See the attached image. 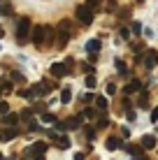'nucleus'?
Instances as JSON below:
<instances>
[{
    "instance_id": "obj_26",
    "label": "nucleus",
    "mask_w": 158,
    "mask_h": 160,
    "mask_svg": "<svg viewBox=\"0 0 158 160\" xmlns=\"http://www.w3.org/2000/svg\"><path fill=\"white\" fill-rule=\"evenodd\" d=\"M81 68H84V72H89V74L93 72V65H89V63H84V65H81Z\"/></svg>"
},
{
    "instance_id": "obj_16",
    "label": "nucleus",
    "mask_w": 158,
    "mask_h": 160,
    "mask_svg": "<svg viewBox=\"0 0 158 160\" xmlns=\"http://www.w3.org/2000/svg\"><path fill=\"white\" fill-rule=\"evenodd\" d=\"M16 121H19V114H5V123H9V125H14Z\"/></svg>"
},
{
    "instance_id": "obj_35",
    "label": "nucleus",
    "mask_w": 158,
    "mask_h": 160,
    "mask_svg": "<svg viewBox=\"0 0 158 160\" xmlns=\"http://www.w3.org/2000/svg\"><path fill=\"white\" fill-rule=\"evenodd\" d=\"M135 2H144V0H135Z\"/></svg>"
},
{
    "instance_id": "obj_6",
    "label": "nucleus",
    "mask_w": 158,
    "mask_h": 160,
    "mask_svg": "<svg viewBox=\"0 0 158 160\" xmlns=\"http://www.w3.org/2000/svg\"><path fill=\"white\" fill-rule=\"evenodd\" d=\"M68 40H70V32L68 30H58V35H56V47H65L68 44Z\"/></svg>"
},
{
    "instance_id": "obj_33",
    "label": "nucleus",
    "mask_w": 158,
    "mask_h": 160,
    "mask_svg": "<svg viewBox=\"0 0 158 160\" xmlns=\"http://www.w3.org/2000/svg\"><path fill=\"white\" fill-rule=\"evenodd\" d=\"M74 160H84V153H77V156H74Z\"/></svg>"
},
{
    "instance_id": "obj_1",
    "label": "nucleus",
    "mask_w": 158,
    "mask_h": 160,
    "mask_svg": "<svg viewBox=\"0 0 158 160\" xmlns=\"http://www.w3.org/2000/svg\"><path fill=\"white\" fill-rule=\"evenodd\" d=\"M30 37L35 47H42V44L54 40V28L51 26H35V28H30Z\"/></svg>"
},
{
    "instance_id": "obj_18",
    "label": "nucleus",
    "mask_w": 158,
    "mask_h": 160,
    "mask_svg": "<svg viewBox=\"0 0 158 160\" xmlns=\"http://www.w3.org/2000/svg\"><path fill=\"white\" fill-rule=\"evenodd\" d=\"M95 102H98V109H100V112H107V100L105 98H95Z\"/></svg>"
},
{
    "instance_id": "obj_17",
    "label": "nucleus",
    "mask_w": 158,
    "mask_h": 160,
    "mask_svg": "<svg viewBox=\"0 0 158 160\" xmlns=\"http://www.w3.org/2000/svg\"><path fill=\"white\" fill-rule=\"evenodd\" d=\"M68 146H70V139H68V137H58V148H61V151H65Z\"/></svg>"
},
{
    "instance_id": "obj_28",
    "label": "nucleus",
    "mask_w": 158,
    "mask_h": 160,
    "mask_svg": "<svg viewBox=\"0 0 158 160\" xmlns=\"http://www.w3.org/2000/svg\"><path fill=\"white\" fill-rule=\"evenodd\" d=\"M84 116H89V118H95V112H93V109H86V112H84Z\"/></svg>"
},
{
    "instance_id": "obj_7",
    "label": "nucleus",
    "mask_w": 158,
    "mask_h": 160,
    "mask_svg": "<svg viewBox=\"0 0 158 160\" xmlns=\"http://www.w3.org/2000/svg\"><path fill=\"white\" fill-rule=\"evenodd\" d=\"M12 14H14V7H12V2L3 0V2H0V16H12Z\"/></svg>"
},
{
    "instance_id": "obj_4",
    "label": "nucleus",
    "mask_w": 158,
    "mask_h": 160,
    "mask_svg": "<svg viewBox=\"0 0 158 160\" xmlns=\"http://www.w3.org/2000/svg\"><path fill=\"white\" fill-rule=\"evenodd\" d=\"M81 121H84V116H72V118H68L65 123H58V130H63V128H68V130H74V128H81Z\"/></svg>"
},
{
    "instance_id": "obj_36",
    "label": "nucleus",
    "mask_w": 158,
    "mask_h": 160,
    "mask_svg": "<svg viewBox=\"0 0 158 160\" xmlns=\"http://www.w3.org/2000/svg\"><path fill=\"white\" fill-rule=\"evenodd\" d=\"M0 160H5V158H3V153H0Z\"/></svg>"
},
{
    "instance_id": "obj_21",
    "label": "nucleus",
    "mask_w": 158,
    "mask_h": 160,
    "mask_svg": "<svg viewBox=\"0 0 158 160\" xmlns=\"http://www.w3.org/2000/svg\"><path fill=\"white\" fill-rule=\"evenodd\" d=\"M42 121H44V123H54L56 116H54V114H42Z\"/></svg>"
},
{
    "instance_id": "obj_31",
    "label": "nucleus",
    "mask_w": 158,
    "mask_h": 160,
    "mask_svg": "<svg viewBox=\"0 0 158 160\" xmlns=\"http://www.w3.org/2000/svg\"><path fill=\"white\" fill-rule=\"evenodd\" d=\"M151 121H158V107L154 109V112H151Z\"/></svg>"
},
{
    "instance_id": "obj_15",
    "label": "nucleus",
    "mask_w": 158,
    "mask_h": 160,
    "mask_svg": "<svg viewBox=\"0 0 158 160\" xmlns=\"http://www.w3.org/2000/svg\"><path fill=\"white\" fill-rule=\"evenodd\" d=\"M140 107H144L146 109V104H149V93H146V91H142V93H140Z\"/></svg>"
},
{
    "instance_id": "obj_23",
    "label": "nucleus",
    "mask_w": 158,
    "mask_h": 160,
    "mask_svg": "<svg viewBox=\"0 0 158 160\" xmlns=\"http://www.w3.org/2000/svg\"><path fill=\"white\" fill-rule=\"evenodd\" d=\"M114 9H116V0H110L107 2V12H114Z\"/></svg>"
},
{
    "instance_id": "obj_13",
    "label": "nucleus",
    "mask_w": 158,
    "mask_h": 160,
    "mask_svg": "<svg viewBox=\"0 0 158 160\" xmlns=\"http://www.w3.org/2000/svg\"><path fill=\"white\" fill-rule=\"evenodd\" d=\"M12 137H16V128H9V130L0 132V142H7V139H12Z\"/></svg>"
},
{
    "instance_id": "obj_12",
    "label": "nucleus",
    "mask_w": 158,
    "mask_h": 160,
    "mask_svg": "<svg viewBox=\"0 0 158 160\" xmlns=\"http://www.w3.org/2000/svg\"><path fill=\"white\" fill-rule=\"evenodd\" d=\"M144 63H146V68H154V65L158 63V53L149 51V53H146V58H144Z\"/></svg>"
},
{
    "instance_id": "obj_20",
    "label": "nucleus",
    "mask_w": 158,
    "mask_h": 160,
    "mask_svg": "<svg viewBox=\"0 0 158 160\" xmlns=\"http://www.w3.org/2000/svg\"><path fill=\"white\" fill-rule=\"evenodd\" d=\"M86 86H89V88H95V77H93V74L86 77Z\"/></svg>"
},
{
    "instance_id": "obj_25",
    "label": "nucleus",
    "mask_w": 158,
    "mask_h": 160,
    "mask_svg": "<svg viewBox=\"0 0 158 160\" xmlns=\"http://www.w3.org/2000/svg\"><path fill=\"white\" fill-rule=\"evenodd\" d=\"M98 128H107V118L100 116V121H98Z\"/></svg>"
},
{
    "instance_id": "obj_22",
    "label": "nucleus",
    "mask_w": 158,
    "mask_h": 160,
    "mask_svg": "<svg viewBox=\"0 0 158 160\" xmlns=\"http://www.w3.org/2000/svg\"><path fill=\"white\" fill-rule=\"evenodd\" d=\"M12 81H21V84H23V74L21 72H12Z\"/></svg>"
},
{
    "instance_id": "obj_30",
    "label": "nucleus",
    "mask_w": 158,
    "mask_h": 160,
    "mask_svg": "<svg viewBox=\"0 0 158 160\" xmlns=\"http://www.w3.org/2000/svg\"><path fill=\"white\" fill-rule=\"evenodd\" d=\"M107 93H110V95H114V93H116V86L110 84V86H107Z\"/></svg>"
},
{
    "instance_id": "obj_8",
    "label": "nucleus",
    "mask_w": 158,
    "mask_h": 160,
    "mask_svg": "<svg viewBox=\"0 0 158 160\" xmlns=\"http://www.w3.org/2000/svg\"><path fill=\"white\" fill-rule=\"evenodd\" d=\"M140 91H142V84H140L137 79H133V81L126 86V93H128V95H133V93H140Z\"/></svg>"
},
{
    "instance_id": "obj_14",
    "label": "nucleus",
    "mask_w": 158,
    "mask_h": 160,
    "mask_svg": "<svg viewBox=\"0 0 158 160\" xmlns=\"http://www.w3.org/2000/svg\"><path fill=\"white\" fill-rule=\"evenodd\" d=\"M70 100H72V91H70V88H63V91H61V102L68 104Z\"/></svg>"
},
{
    "instance_id": "obj_9",
    "label": "nucleus",
    "mask_w": 158,
    "mask_h": 160,
    "mask_svg": "<svg viewBox=\"0 0 158 160\" xmlns=\"http://www.w3.org/2000/svg\"><path fill=\"white\" fill-rule=\"evenodd\" d=\"M98 49H100V40H89L86 42V51L89 53H95L98 56Z\"/></svg>"
},
{
    "instance_id": "obj_10",
    "label": "nucleus",
    "mask_w": 158,
    "mask_h": 160,
    "mask_svg": "<svg viewBox=\"0 0 158 160\" xmlns=\"http://www.w3.org/2000/svg\"><path fill=\"white\" fill-rule=\"evenodd\" d=\"M156 146V137L154 135H144L142 137V148H154Z\"/></svg>"
},
{
    "instance_id": "obj_5",
    "label": "nucleus",
    "mask_w": 158,
    "mask_h": 160,
    "mask_svg": "<svg viewBox=\"0 0 158 160\" xmlns=\"http://www.w3.org/2000/svg\"><path fill=\"white\" fill-rule=\"evenodd\" d=\"M51 74H54V77H58V79H61V77H65V74H70V72H68V68H65L63 63H54V65H51Z\"/></svg>"
},
{
    "instance_id": "obj_32",
    "label": "nucleus",
    "mask_w": 158,
    "mask_h": 160,
    "mask_svg": "<svg viewBox=\"0 0 158 160\" xmlns=\"http://www.w3.org/2000/svg\"><path fill=\"white\" fill-rule=\"evenodd\" d=\"M100 2H102V0H89V7L93 9V5H100Z\"/></svg>"
},
{
    "instance_id": "obj_24",
    "label": "nucleus",
    "mask_w": 158,
    "mask_h": 160,
    "mask_svg": "<svg viewBox=\"0 0 158 160\" xmlns=\"http://www.w3.org/2000/svg\"><path fill=\"white\" fill-rule=\"evenodd\" d=\"M9 112V104L7 102H0V114H7Z\"/></svg>"
},
{
    "instance_id": "obj_34",
    "label": "nucleus",
    "mask_w": 158,
    "mask_h": 160,
    "mask_svg": "<svg viewBox=\"0 0 158 160\" xmlns=\"http://www.w3.org/2000/svg\"><path fill=\"white\" fill-rule=\"evenodd\" d=\"M140 160H149V158H146V156H140Z\"/></svg>"
},
{
    "instance_id": "obj_19",
    "label": "nucleus",
    "mask_w": 158,
    "mask_h": 160,
    "mask_svg": "<svg viewBox=\"0 0 158 160\" xmlns=\"http://www.w3.org/2000/svg\"><path fill=\"white\" fill-rule=\"evenodd\" d=\"M116 68H119V74H128V70H126V63H123V60H116Z\"/></svg>"
},
{
    "instance_id": "obj_3",
    "label": "nucleus",
    "mask_w": 158,
    "mask_h": 160,
    "mask_svg": "<svg viewBox=\"0 0 158 160\" xmlns=\"http://www.w3.org/2000/svg\"><path fill=\"white\" fill-rule=\"evenodd\" d=\"M77 21L81 26H91V21H93V9H91L89 5H77Z\"/></svg>"
},
{
    "instance_id": "obj_27",
    "label": "nucleus",
    "mask_w": 158,
    "mask_h": 160,
    "mask_svg": "<svg viewBox=\"0 0 158 160\" xmlns=\"http://www.w3.org/2000/svg\"><path fill=\"white\" fill-rule=\"evenodd\" d=\"M3 91H12V81H3Z\"/></svg>"
},
{
    "instance_id": "obj_2",
    "label": "nucleus",
    "mask_w": 158,
    "mask_h": 160,
    "mask_svg": "<svg viewBox=\"0 0 158 160\" xmlns=\"http://www.w3.org/2000/svg\"><path fill=\"white\" fill-rule=\"evenodd\" d=\"M28 37H30V19L23 16V19L16 23V42L23 44V42H28Z\"/></svg>"
},
{
    "instance_id": "obj_29",
    "label": "nucleus",
    "mask_w": 158,
    "mask_h": 160,
    "mask_svg": "<svg viewBox=\"0 0 158 160\" xmlns=\"http://www.w3.org/2000/svg\"><path fill=\"white\" fill-rule=\"evenodd\" d=\"M86 137H89V139H93V137H95V130L89 128V130H86Z\"/></svg>"
},
{
    "instance_id": "obj_11",
    "label": "nucleus",
    "mask_w": 158,
    "mask_h": 160,
    "mask_svg": "<svg viewBox=\"0 0 158 160\" xmlns=\"http://www.w3.org/2000/svg\"><path fill=\"white\" fill-rule=\"evenodd\" d=\"M119 146H121V139H119V137H107V148H110V151H116Z\"/></svg>"
}]
</instances>
